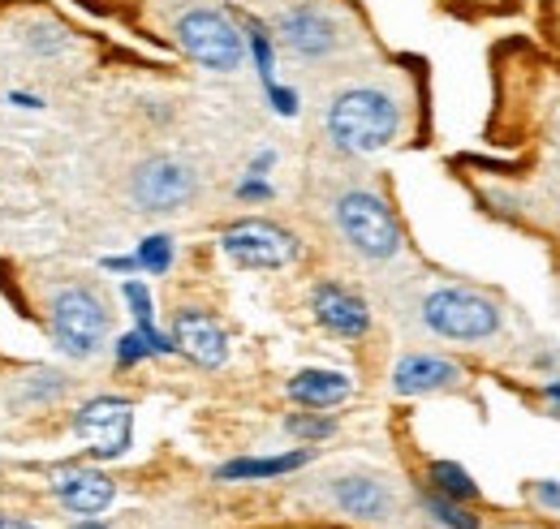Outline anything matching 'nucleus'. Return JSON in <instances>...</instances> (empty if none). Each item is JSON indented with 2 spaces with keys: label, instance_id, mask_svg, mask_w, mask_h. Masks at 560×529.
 Returning <instances> with one entry per match:
<instances>
[{
  "label": "nucleus",
  "instance_id": "7ed1b4c3",
  "mask_svg": "<svg viewBox=\"0 0 560 529\" xmlns=\"http://www.w3.org/2000/svg\"><path fill=\"white\" fill-rule=\"evenodd\" d=\"M332 220L353 255H362L371 263H388L401 255V224L384 195H375L366 186H350L332 202Z\"/></svg>",
  "mask_w": 560,
  "mask_h": 529
},
{
  "label": "nucleus",
  "instance_id": "f8f14e48",
  "mask_svg": "<svg viewBox=\"0 0 560 529\" xmlns=\"http://www.w3.org/2000/svg\"><path fill=\"white\" fill-rule=\"evenodd\" d=\"M311 315H315V324L324 331H332V336H341V340H358V336H366L371 331V310H366V302L346 289V284H315V293H311Z\"/></svg>",
  "mask_w": 560,
  "mask_h": 529
},
{
  "label": "nucleus",
  "instance_id": "412c9836",
  "mask_svg": "<svg viewBox=\"0 0 560 529\" xmlns=\"http://www.w3.org/2000/svg\"><path fill=\"white\" fill-rule=\"evenodd\" d=\"M526 499H530L535 508L560 513V478H544V482H530V486H526Z\"/></svg>",
  "mask_w": 560,
  "mask_h": 529
},
{
  "label": "nucleus",
  "instance_id": "2eb2a0df",
  "mask_svg": "<svg viewBox=\"0 0 560 529\" xmlns=\"http://www.w3.org/2000/svg\"><path fill=\"white\" fill-rule=\"evenodd\" d=\"M350 392H353V379L346 371H319V366H311V371H298L289 379V400L302 404V409H337V404L350 400Z\"/></svg>",
  "mask_w": 560,
  "mask_h": 529
},
{
  "label": "nucleus",
  "instance_id": "f3484780",
  "mask_svg": "<svg viewBox=\"0 0 560 529\" xmlns=\"http://www.w3.org/2000/svg\"><path fill=\"white\" fill-rule=\"evenodd\" d=\"M427 491H435V495H444V499H457V504H475V499H479V482L453 461L427 465Z\"/></svg>",
  "mask_w": 560,
  "mask_h": 529
},
{
  "label": "nucleus",
  "instance_id": "dca6fc26",
  "mask_svg": "<svg viewBox=\"0 0 560 529\" xmlns=\"http://www.w3.org/2000/svg\"><path fill=\"white\" fill-rule=\"evenodd\" d=\"M311 461V448H298V452H284V457H242V461H229L215 469L220 482H255V478H280V473H293Z\"/></svg>",
  "mask_w": 560,
  "mask_h": 529
},
{
  "label": "nucleus",
  "instance_id": "9d476101",
  "mask_svg": "<svg viewBox=\"0 0 560 529\" xmlns=\"http://www.w3.org/2000/svg\"><path fill=\"white\" fill-rule=\"evenodd\" d=\"M328 504L337 513H346L353 521H366V526H384L397 517V491L375 478V473H341L328 482Z\"/></svg>",
  "mask_w": 560,
  "mask_h": 529
},
{
  "label": "nucleus",
  "instance_id": "393cba45",
  "mask_svg": "<svg viewBox=\"0 0 560 529\" xmlns=\"http://www.w3.org/2000/svg\"><path fill=\"white\" fill-rule=\"evenodd\" d=\"M73 529H108V526H104V521H95V517H82Z\"/></svg>",
  "mask_w": 560,
  "mask_h": 529
},
{
  "label": "nucleus",
  "instance_id": "5701e85b",
  "mask_svg": "<svg viewBox=\"0 0 560 529\" xmlns=\"http://www.w3.org/2000/svg\"><path fill=\"white\" fill-rule=\"evenodd\" d=\"M147 353H151V349H147V340H142L139 331H130V336L117 340V362H121V366H135V362L147 357Z\"/></svg>",
  "mask_w": 560,
  "mask_h": 529
},
{
  "label": "nucleus",
  "instance_id": "f257e3e1",
  "mask_svg": "<svg viewBox=\"0 0 560 529\" xmlns=\"http://www.w3.org/2000/svg\"><path fill=\"white\" fill-rule=\"evenodd\" d=\"M324 130H328V142L346 155L384 151L401 133V99L375 82L346 86L332 95V104L324 113Z\"/></svg>",
  "mask_w": 560,
  "mask_h": 529
},
{
  "label": "nucleus",
  "instance_id": "423d86ee",
  "mask_svg": "<svg viewBox=\"0 0 560 529\" xmlns=\"http://www.w3.org/2000/svg\"><path fill=\"white\" fill-rule=\"evenodd\" d=\"M195 199H199V173L177 155H151L130 173V202L139 211L173 215L186 211Z\"/></svg>",
  "mask_w": 560,
  "mask_h": 529
},
{
  "label": "nucleus",
  "instance_id": "1a4fd4ad",
  "mask_svg": "<svg viewBox=\"0 0 560 529\" xmlns=\"http://www.w3.org/2000/svg\"><path fill=\"white\" fill-rule=\"evenodd\" d=\"M277 35L280 44L293 57H302V61H324L341 44L337 17L328 9H319V4H293V9H284L277 17Z\"/></svg>",
  "mask_w": 560,
  "mask_h": 529
},
{
  "label": "nucleus",
  "instance_id": "a878e982",
  "mask_svg": "<svg viewBox=\"0 0 560 529\" xmlns=\"http://www.w3.org/2000/svg\"><path fill=\"white\" fill-rule=\"evenodd\" d=\"M548 400H557L560 404V384H548Z\"/></svg>",
  "mask_w": 560,
  "mask_h": 529
},
{
  "label": "nucleus",
  "instance_id": "6ab92c4d",
  "mask_svg": "<svg viewBox=\"0 0 560 529\" xmlns=\"http://www.w3.org/2000/svg\"><path fill=\"white\" fill-rule=\"evenodd\" d=\"M284 431H289L293 439H306V444H319V439H328V435H337V422H332V418H324V413H293V418L284 422Z\"/></svg>",
  "mask_w": 560,
  "mask_h": 529
},
{
  "label": "nucleus",
  "instance_id": "6e6552de",
  "mask_svg": "<svg viewBox=\"0 0 560 529\" xmlns=\"http://www.w3.org/2000/svg\"><path fill=\"white\" fill-rule=\"evenodd\" d=\"M73 435L86 444V457L117 461L135 439V404L126 397H91L73 409Z\"/></svg>",
  "mask_w": 560,
  "mask_h": 529
},
{
  "label": "nucleus",
  "instance_id": "9b49d317",
  "mask_svg": "<svg viewBox=\"0 0 560 529\" xmlns=\"http://www.w3.org/2000/svg\"><path fill=\"white\" fill-rule=\"evenodd\" d=\"M48 486L73 517H100L117 499V482L100 465H57L48 473Z\"/></svg>",
  "mask_w": 560,
  "mask_h": 529
},
{
  "label": "nucleus",
  "instance_id": "39448f33",
  "mask_svg": "<svg viewBox=\"0 0 560 529\" xmlns=\"http://www.w3.org/2000/svg\"><path fill=\"white\" fill-rule=\"evenodd\" d=\"M177 48L195 61V66L211 69V73H237L246 61V35L215 9H190L177 17L173 26Z\"/></svg>",
  "mask_w": 560,
  "mask_h": 529
},
{
  "label": "nucleus",
  "instance_id": "aec40b11",
  "mask_svg": "<svg viewBox=\"0 0 560 529\" xmlns=\"http://www.w3.org/2000/svg\"><path fill=\"white\" fill-rule=\"evenodd\" d=\"M139 267H147L151 275H164L173 267V237H164V233L147 237L139 246Z\"/></svg>",
  "mask_w": 560,
  "mask_h": 529
},
{
  "label": "nucleus",
  "instance_id": "4468645a",
  "mask_svg": "<svg viewBox=\"0 0 560 529\" xmlns=\"http://www.w3.org/2000/svg\"><path fill=\"white\" fill-rule=\"evenodd\" d=\"M466 379V371L440 353H406L393 366V392L397 397H431L444 388H457Z\"/></svg>",
  "mask_w": 560,
  "mask_h": 529
},
{
  "label": "nucleus",
  "instance_id": "20e7f679",
  "mask_svg": "<svg viewBox=\"0 0 560 529\" xmlns=\"http://www.w3.org/2000/svg\"><path fill=\"white\" fill-rule=\"evenodd\" d=\"M419 315H422V328L431 331V336L457 340V344H479V340H491L500 331V306L491 302L488 293L462 289V284H448V289L427 293Z\"/></svg>",
  "mask_w": 560,
  "mask_h": 529
},
{
  "label": "nucleus",
  "instance_id": "0eeeda50",
  "mask_svg": "<svg viewBox=\"0 0 560 529\" xmlns=\"http://www.w3.org/2000/svg\"><path fill=\"white\" fill-rule=\"evenodd\" d=\"M220 250L229 263L246 267V271H280L302 255V246L289 228H280L272 220H259V215L229 224L220 233Z\"/></svg>",
  "mask_w": 560,
  "mask_h": 529
},
{
  "label": "nucleus",
  "instance_id": "f03ea898",
  "mask_svg": "<svg viewBox=\"0 0 560 529\" xmlns=\"http://www.w3.org/2000/svg\"><path fill=\"white\" fill-rule=\"evenodd\" d=\"M113 331V310L108 297L95 284H57L48 297V336L66 357H95L108 344Z\"/></svg>",
  "mask_w": 560,
  "mask_h": 529
},
{
  "label": "nucleus",
  "instance_id": "b1692460",
  "mask_svg": "<svg viewBox=\"0 0 560 529\" xmlns=\"http://www.w3.org/2000/svg\"><path fill=\"white\" fill-rule=\"evenodd\" d=\"M0 529H39V526H31V521H22V517H0Z\"/></svg>",
  "mask_w": 560,
  "mask_h": 529
},
{
  "label": "nucleus",
  "instance_id": "4be33fe9",
  "mask_svg": "<svg viewBox=\"0 0 560 529\" xmlns=\"http://www.w3.org/2000/svg\"><path fill=\"white\" fill-rule=\"evenodd\" d=\"M250 48H255V66L264 73V82L272 86V44H268V35L259 26H250Z\"/></svg>",
  "mask_w": 560,
  "mask_h": 529
},
{
  "label": "nucleus",
  "instance_id": "a211bd4d",
  "mask_svg": "<svg viewBox=\"0 0 560 529\" xmlns=\"http://www.w3.org/2000/svg\"><path fill=\"white\" fill-rule=\"evenodd\" d=\"M419 504H422V513H427L435 526H444V529H479V517H475L466 504H457V499H444V495H435V491H422Z\"/></svg>",
  "mask_w": 560,
  "mask_h": 529
},
{
  "label": "nucleus",
  "instance_id": "ddd939ff",
  "mask_svg": "<svg viewBox=\"0 0 560 529\" xmlns=\"http://www.w3.org/2000/svg\"><path fill=\"white\" fill-rule=\"evenodd\" d=\"M173 349L186 353L203 371H215L229 362V336L208 310H177L173 315Z\"/></svg>",
  "mask_w": 560,
  "mask_h": 529
}]
</instances>
